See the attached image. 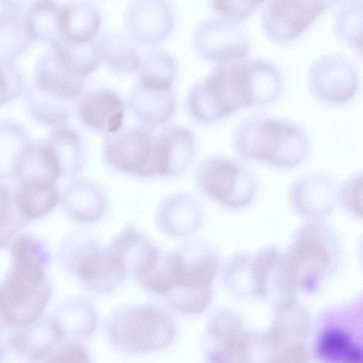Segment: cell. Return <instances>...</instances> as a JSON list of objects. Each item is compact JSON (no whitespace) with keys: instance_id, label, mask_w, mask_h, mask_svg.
<instances>
[{"instance_id":"1","label":"cell","mask_w":363,"mask_h":363,"mask_svg":"<svg viewBox=\"0 0 363 363\" xmlns=\"http://www.w3.org/2000/svg\"><path fill=\"white\" fill-rule=\"evenodd\" d=\"M283 84L281 69L267 59L247 57L216 65L190 88L186 107L194 121L210 124L242 108L270 104Z\"/></svg>"},{"instance_id":"2","label":"cell","mask_w":363,"mask_h":363,"mask_svg":"<svg viewBox=\"0 0 363 363\" xmlns=\"http://www.w3.org/2000/svg\"><path fill=\"white\" fill-rule=\"evenodd\" d=\"M9 243L11 263L0 288L1 319L6 328H18L40 320L51 299L46 277L50 255L32 235H19Z\"/></svg>"},{"instance_id":"3","label":"cell","mask_w":363,"mask_h":363,"mask_svg":"<svg viewBox=\"0 0 363 363\" xmlns=\"http://www.w3.org/2000/svg\"><path fill=\"white\" fill-rule=\"evenodd\" d=\"M220 259L211 247L190 242L163 254L156 269L139 281L150 292L167 297L178 311L202 313L212 298Z\"/></svg>"},{"instance_id":"4","label":"cell","mask_w":363,"mask_h":363,"mask_svg":"<svg viewBox=\"0 0 363 363\" xmlns=\"http://www.w3.org/2000/svg\"><path fill=\"white\" fill-rule=\"evenodd\" d=\"M232 143L242 159L279 168L301 162L309 147L306 132L300 125L267 114L243 119L234 130Z\"/></svg>"},{"instance_id":"5","label":"cell","mask_w":363,"mask_h":363,"mask_svg":"<svg viewBox=\"0 0 363 363\" xmlns=\"http://www.w3.org/2000/svg\"><path fill=\"white\" fill-rule=\"evenodd\" d=\"M113 348L137 354L160 351L172 342L175 328L169 315L150 304H129L116 308L104 323Z\"/></svg>"},{"instance_id":"6","label":"cell","mask_w":363,"mask_h":363,"mask_svg":"<svg viewBox=\"0 0 363 363\" xmlns=\"http://www.w3.org/2000/svg\"><path fill=\"white\" fill-rule=\"evenodd\" d=\"M59 259L86 289L96 294L112 292L126 275L108 247L82 232L63 242Z\"/></svg>"},{"instance_id":"7","label":"cell","mask_w":363,"mask_h":363,"mask_svg":"<svg viewBox=\"0 0 363 363\" xmlns=\"http://www.w3.org/2000/svg\"><path fill=\"white\" fill-rule=\"evenodd\" d=\"M195 176L202 192L223 207L241 208L255 196L257 184L252 174L231 157L213 155L206 158L198 166Z\"/></svg>"},{"instance_id":"8","label":"cell","mask_w":363,"mask_h":363,"mask_svg":"<svg viewBox=\"0 0 363 363\" xmlns=\"http://www.w3.org/2000/svg\"><path fill=\"white\" fill-rule=\"evenodd\" d=\"M106 162L114 169L138 177H160L158 133L134 127L108 135L104 148Z\"/></svg>"},{"instance_id":"9","label":"cell","mask_w":363,"mask_h":363,"mask_svg":"<svg viewBox=\"0 0 363 363\" xmlns=\"http://www.w3.org/2000/svg\"><path fill=\"white\" fill-rule=\"evenodd\" d=\"M240 25L214 15L201 20L192 33L194 50L199 57L216 65L246 58L251 42Z\"/></svg>"},{"instance_id":"10","label":"cell","mask_w":363,"mask_h":363,"mask_svg":"<svg viewBox=\"0 0 363 363\" xmlns=\"http://www.w3.org/2000/svg\"><path fill=\"white\" fill-rule=\"evenodd\" d=\"M337 1H274L261 6V25L271 41L284 44L298 38L325 10Z\"/></svg>"},{"instance_id":"11","label":"cell","mask_w":363,"mask_h":363,"mask_svg":"<svg viewBox=\"0 0 363 363\" xmlns=\"http://www.w3.org/2000/svg\"><path fill=\"white\" fill-rule=\"evenodd\" d=\"M307 82L314 97L330 105L350 101L359 86L356 67L347 57L337 54H328L313 62Z\"/></svg>"},{"instance_id":"12","label":"cell","mask_w":363,"mask_h":363,"mask_svg":"<svg viewBox=\"0 0 363 363\" xmlns=\"http://www.w3.org/2000/svg\"><path fill=\"white\" fill-rule=\"evenodd\" d=\"M252 276L255 297L271 301L277 307L291 303L296 285L279 248L268 246L253 254Z\"/></svg>"},{"instance_id":"13","label":"cell","mask_w":363,"mask_h":363,"mask_svg":"<svg viewBox=\"0 0 363 363\" xmlns=\"http://www.w3.org/2000/svg\"><path fill=\"white\" fill-rule=\"evenodd\" d=\"M323 241L311 229L304 228L298 233L288 252L284 254L296 286H312L328 268L330 253Z\"/></svg>"},{"instance_id":"14","label":"cell","mask_w":363,"mask_h":363,"mask_svg":"<svg viewBox=\"0 0 363 363\" xmlns=\"http://www.w3.org/2000/svg\"><path fill=\"white\" fill-rule=\"evenodd\" d=\"M108 248L125 274L138 281L156 269L163 255L133 225H128L118 233Z\"/></svg>"},{"instance_id":"15","label":"cell","mask_w":363,"mask_h":363,"mask_svg":"<svg viewBox=\"0 0 363 363\" xmlns=\"http://www.w3.org/2000/svg\"><path fill=\"white\" fill-rule=\"evenodd\" d=\"M10 182L25 186H52L62 175L60 163L46 143H26L13 156Z\"/></svg>"},{"instance_id":"16","label":"cell","mask_w":363,"mask_h":363,"mask_svg":"<svg viewBox=\"0 0 363 363\" xmlns=\"http://www.w3.org/2000/svg\"><path fill=\"white\" fill-rule=\"evenodd\" d=\"M130 33L138 42L155 45L172 33L174 14L166 1H144L135 2L127 12Z\"/></svg>"},{"instance_id":"17","label":"cell","mask_w":363,"mask_h":363,"mask_svg":"<svg viewBox=\"0 0 363 363\" xmlns=\"http://www.w3.org/2000/svg\"><path fill=\"white\" fill-rule=\"evenodd\" d=\"M240 317L223 310L211 319L207 330V357L211 363H240L246 335Z\"/></svg>"},{"instance_id":"18","label":"cell","mask_w":363,"mask_h":363,"mask_svg":"<svg viewBox=\"0 0 363 363\" xmlns=\"http://www.w3.org/2000/svg\"><path fill=\"white\" fill-rule=\"evenodd\" d=\"M77 108L82 122L94 130L111 135L122 128L125 107L111 90L100 89L87 93Z\"/></svg>"},{"instance_id":"19","label":"cell","mask_w":363,"mask_h":363,"mask_svg":"<svg viewBox=\"0 0 363 363\" xmlns=\"http://www.w3.org/2000/svg\"><path fill=\"white\" fill-rule=\"evenodd\" d=\"M203 218L199 203L184 193H174L165 197L157 211V221L160 230L173 238L194 234L201 227Z\"/></svg>"},{"instance_id":"20","label":"cell","mask_w":363,"mask_h":363,"mask_svg":"<svg viewBox=\"0 0 363 363\" xmlns=\"http://www.w3.org/2000/svg\"><path fill=\"white\" fill-rule=\"evenodd\" d=\"M128 103L133 113L147 128L165 124L177 109L172 88L149 86L138 82L130 92Z\"/></svg>"},{"instance_id":"21","label":"cell","mask_w":363,"mask_h":363,"mask_svg":"<svg viewBox=\"0 0 363 363\" xmlns=\"http://www.w3.org/2000/svg\"><path fill=\"white\" fill-rule=\"evenodd\" d=\"M60 202L62 209L71 219L89 223L101 217L106 208V198L96 183L81 179L65 187Z\"/></svg>"},{"instance_id":"22","label":"cell","mask_w":363,"mask_h":363,"mask_svg":"<svg viewBox=\"0 0 363 363\" xmlns=\"http://www.w3.org/2000/svg\"><path fill=\"white\" fill-rule=\"evenodd\" d=\"M50 317L62 340L86 339L94 333L98 324L93 305L81 297L63 301Z\"/></svg>"},{"instance_id":"23","label":"cell","mask_w":363,"mask_h":363,"mask_svg":"<svg viewBox=\"0 0 363 363\" xmlns=\"http://www.w3.org/2000/svg\"><path fill=\"white\" fill-rule=\"evenodd\" d=\"M1 194L9 201L27 224L49 213L60 198L56 186H24L10 182L5 184L1 182Z\"/></svg>"},{"instance_id":"24","label":"cell","mask_w":363,"mask_h":363,"mask_svg":"<svg viewBox=\"0 0 363 363\" xmlns=\"http://www.w3.org/2000/svg\"><path fill=\"white\" fill-rule=\"evenodd\" d=\"M34 85L42 91L69 101L80 94L83 80L71 74L50 49L38 62Z\"/></svg>"},{"instance_id":"25","label":"cell","mask_w":363,"mask_h":363,"mask_svg":"<svg viewBox=\"0 0 363 363\" xmlns=\"http://www.w3.org/2000/svg\"><path fill=\"white\" fill-rule=\"evenodd\" d=\"M164 145L163 177L182 173L191 162L196 151V135L192 129L181 124L169 125L160 132Z\"/></svg>"},{"instance_id":"26","label":"cell","mask_w":363,"mask_h":363,"mask_svg":"<svg viewBox=\"0 0 363 363\" xmlns=\"http://www.w3.org/2000/svg\"><path fill=\"white\" fill-rule=\"evenodd\" d=\"M61 22L62 40L86 43L97 33L101 16L94 5L80 2L61 6Z\"/></svg>"},{"instance_id":"27","label":"cell","mask_w":363,"mask_h":363,"mask_svg":"<svg viewBox=\"0 0 363 363\" xmlns=\"http://www.w3.org/2000/svg\"><path fill=\"white\" fill-rule=\"evenodd\" d=\"M51 49L70 74L83 81L102 60L99 44L93 40L72 43L62 40Z\"/></svg>"},{"instance_id":"28","label":"cell","mask_w":363,"mask_h":363,"mask_svg":"<svg viewBox=\"0 0 363 363\" xmlns=\"http://www.w3.org/2000/svg\"><path fill=\"white\" fill-rule=\"evenodd\" d=\"M26 23L33 39L54 45L62 40L61 6L48 1H36L26 11Z\"/></svg>"},{"instance_id":"29","label":"cell","mask_w":363,"mask_h":363,"mask_svg":"<svg viewBox=\"0 0 363 363\" xmlns=\"http://www.w3.org/2000/svg\"><path fill=\"white\" fill-rule=\"evenodd\" d=\"M25 16L26 11L14 2L6 1L1 6V49L6 57L23 50L33 39Z\"/></svg>"},{"instance_id":"30","label":"cell","mask_w":363,"mask_h":363,"mask_svg":"<svg viewBox=\"0 0 363 363\" xmlns=\"http://www.w3.org/2000/svg\"><path fill=\"white\" fill-rule=\"evenodd\" d=\"M138 83L149 86L172 88L177 77L179 63L170 52L155 49L141 57Z\"/></svg>"},{"instance_id":"31","label":"cell","mask_w":363,"mask_h":363,"mask_svg":"<svg viewBox=\"0 0 363 363\" xmlns=\"http://www.w3.org/2000/svg\"><path fill=\"white\" fill-rule=\"evenodd\" d=\"M55 153L62 176L77 175L84 164V151L79 135L65 126L55 128L45 142Z\"/></svg>"},{"instance_id":"32","label":"cell","mask_w":363,"mask_h":363,"mask_svg":"<svg viewBox=\"0 0 363 363\" xmlns=\"http://www.w3.org/2000/svg\"><path fill=\"white\" fill-rule=\"evenodd\" d=\"M338 38L351 46L363 57V1L345 2L335 19Z\"/></svg>"},{"instance_id":"33","label":"cell","mask_w":363,"mask_h":363,"mask_svg":"<svg viewBox=\"0 0 363 363\" xmlns=\"http://www.w3.org/2000/svg\"><path fill=\"white\" fill-rule=\"evenodd\" d=\"M102 59L121 71L138 69L141 57L134 45L121 34H106L97 42Z\"/></svg>"},{"instance_id":"34","label":"cell","mask_w":363,"mask_h":363,"mask_svg":"<svg viewBox=\"0 0 363 363\" xmlns=\"http://www.w3.org/2000/svg\"><path fill=\"white\" fill-rule=\"evenodd\" d=\"M68 101L42 91L35 85L29 90L27 104L35 118L47 124L63 125L68 119Z\"/></svg>"},{"instance_id":"35","label":"cell","mask_w":363,"mask_h":363,"mask_svg":"<svg viewBox=\"0 0 363 363\" xmlns=\"http://www.w3.org/2000/svg\"><path fill=\"white\" fill-rule=\"evenodd\" d=\"M223 281L235 296H254L252 254L241 252L230 258L224 270Z\"/></svg>"},{"instance_id":"36","label":"cell","mask_w":363,"mask_h":363,"mask_svg":"<svg viewBox=\"0 0 363 363\" xmlns=\"http://www.w3.org/2000/svg\"><path fill=\"white\" fill-rule=\"evenodd\" d=\"M352 344L349 333L338 327H330L325 329L318 339V354L325 362L343 363Z\"/></svg>"},{"instance_id":"37","label":"cell","mask_w":363,"mask_h":363,"mask_svg":"<svg viewBox=\"0 0 363 363\" xmlns=\"http://www.w3.org/2000/svg\"><path fill=\"white\" fill-rule=\"evenodd\" d=\"M276 354V348L268 332H247L240 363H274Z\"/></svg>"},{"instance_id":"38","label":"cell","mask_w":363,"mask_h":363,"mask_svg":"<svg viewBox=\"0 0 363 363\" xmlns=\"http://www.w3.org/2000/svg\"><path fill=\"white\" fill-rule=\"evenodd\" d=\"M263 3V1H211L208 2V6L214 16L241 24L250 18Z\"/></svg>"},{"instance_id":"39","label":"cell","mask_w":363,"mask_h":363,"mask_svg":"<svg viewBox=\"0 0 363 363\" xmlns=\"http://www.w3.org/2000/svg\"><path fill=\"white\" fill-rule=\"evenodd\" d=\"M42 363H91L87 349L70 341L55 349Z\"/></svg>"},{"instance_id":"40","label":"cell","mask_w":363,"mask_h":363,"mask_svg":"<svg viewBox=\"0 0 363 363\" xmlns=\"http://www.w3.org/2000/svg\"><path fill=\"white\" fill-rule=\"evenodd\" d=\"M23 81L18 69L10 57L1 60V101H7L18 96L22 90Z\"/></svg>"},{"instance_id":"41","label":"cell","mask_w":363,"mask_h":363,"mask_svg":"<svg viewBox=\"0 0 363 363\" xmlns=\"http://www.w3.org/2000/svg\"><path fill=\"white\" fill-rule=\"evenodd\" d=\"M345 197L350 209L358 216L363 218V174L349 184Z\"/></svg>"}]
</instances>
